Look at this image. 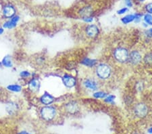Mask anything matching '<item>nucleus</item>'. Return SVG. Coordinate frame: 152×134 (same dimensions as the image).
Listing matches in <instances>:
<instances>
[{
	"instance_id": "b1692460",
	"label": "nucleus",
	"mask_w": 152,
	"mask_h": 134,
	"mask_svg": "<svg viewBox=\"0 0 152 134\" xmlns=\"http://www.w3.org/2000/svg\"><path fill=\"white\" fill-rule=\"evenodd\" d=\"M30 75H31V74L28 71H22L20 73V76L22 77H29Z\"/></svg>"
},
{
	"instance_id": "6e6552de",
	"label": "nucleus",
	"mask_w": 152,
	"mask_h": 134,
	"mask_svg": "<svg viewBox=\"0 0 152 134\" xmlns=\"http://www.w3.org/2000/svg\"><path fill=\"white\" fill-rule=\"evenodd\" d=\"M87 35L90 37H94L99 33V29L97 26L94 25H91L87 27L86 29Z\"/></svg>"
},
{
	"instance_id": "bb28decb",
	"label": "nucleus",
	"mask_w": 152,
	"mask_h": 134,
	"mask_svg": "<svg viewBox=\"0 0 152 134\" xmlns=\"http://www.w3.org/2000/svg\"><path fill=\"white\" fill-rule=\"evenodd\" d=\"M127 11V8H123V9L120 10L119 11H118V14H123L124 13H125Z\"/></svg>"
},
{
	"instance_id": "423d86ee",
	"label": "nucleus",
	"mask_w": 152,
	"mask_h": 134,
	"mask_svg": "<svg viewBox=\"0 0 152 134\" xmlns=\"http://www.w3.org/2000/svg\"><path fill=\"white\" fill-rule=\"evenodd\" d=\"M16 13V10L11 5H7L4 6L3 9V14L6 18H12Z\"/></svg>"
},
{
	"instance_id": "2eb2a0df",
	"label": "nucleus",
	"mask_w": 152,
	"mask_h": 134,
	"mask_svg": "<svg viewBox=\"0 0 152 134\" xmlns=\"http://www.w3.org/2000/svg\"><path fill=\"white\" fill-rule=\"evenodd\" d=\"M6 110L10 114H12L14 112H16V110H18V106H17L16 103L10 102L8 104L7 106H6Z\"/></svg>"
},
{
	"instance_id": "f3484780",
	"label": "nucleus",
	"mask_w": 152,
	"mask_h": 134,
	"mask_svg": "<svg viewBox=\"0 0 152 134\" xmlns=\"http://www.w3.org/2000/svg\"><path fill=\"white\" fill-rule=\"evenodd\" d=\"M82 62V64H83V65L85 66L91 67H93V66L95 65L96 60H91L89 58H85L82 62Z\"/></svg>"
},
{
	"instance_id": "6ab92c4d",
	"label": "nucleus",
	"mask_w": 152,
	"mask_h": 134,
	"mask_svg": "<svg viewBox=\"0 0 152 134\" xmlns=\"http://www.w3.org/2000/svg\"><path fill=\"white\" fill-rule=\"evenodd\" d=\"M7 88L10 91H14V92H19L22 89V88L18 85H10V86H8Z\"/></svg>"
},
{
	"instance_id": "9b49d317",
	"label": "nucleus",
	"mask_w": 152,
	"mask_h": 134,
	"mask_svg": "<svg viewBox=\"0 0 152 134\" xmlns=\"http://www.w3.org/2000/svg\"><path fill=\"white\" fill-rule=\"evenodd\" d=\"M19 20V16H14L11 18V20L4 23V27L6 29H12L16 26L17 22Z\"/></svg>"
},
{
	"instance_id": "f257e3e1",
	"label": "nucleus",
	"mask_w": 152,
	"mask_h": 134,
	"mask_svg": "<svg viewBox=\"0 0 152 134\" xmlns=\"http://www.w3.org/2000/svg\"><path fill=\"white\" fill-rule=\"evenodd\" d=\"M41 116L46 121H52L56 114V110L53 106H45L41 109Z\"/></svg>"
},
{
	"instance_id": "7c9ffc66",
	"label": "nucleus",
	"mask_w": 152,
	"mask_h": 134,
	"mask_svg": "<svg viewBox=\"0 0 152 134\" xmlns=\"http://www.w3.org/2000/svg\"><path fill=\"white\" fill-rule=\"evenodd\" d=\"M4 33V29L2 28H0V35H1Z\"/></svg>"
},
{
	"instance_id": "4468645a",
	"label": "nucleus",
	"mask_w": 152,
	"mask_h": 134,
	"mask_svg": "<svg viewBox=\"0 0 152 134\" xmlns=\"http://www.w3.org/2000/svg\"><path fill=\"white\" fill-rule=\"evenodd\" d=\"M40 88V83L37 79H33L29 83V88L33 91H37Z\"/></svg>"
},
{
	"instance_id": "a211bd4d",
	"label": "nucleus",
	"mask_w": 152,
	"mask_h": 134,
	"mask_svg": "<svg viewBox=\"0 0 152 134\" xmlns=\"http://www.w3.org/2000/svg\"><path fill=\"white\" fill-rule=\"evenodd\" d=\"M134 18H135V17H134V15H127V16H126L124 17V18H122V22H123L124 24H128V23H129L130 22H132V20H134Z\"/></svg>"
},
{
	"instance_id": "9d476101",
	"label": "nucleus",
	"mask_w": 152,
	"mask_h": 134,
	"mask_svg": "<svg viewBox=\"0 0 152 134\" xmlns=\"http://www.w3.org/2000/svg\"><path fill=\"white\" fill-rule=\"evenodd\" d=\"M66 110L69 113L74 114L78 110V106L74 102H70L66 104Z\"/></svg>"
},
{
	"instance_id": "2f4dec72",
	"label": "nucleus",
	"mask_w": 152,
	"mask_h": 134,
	"mask_svg": "<svg viewBox=\"0 0 152 134\" xmlns=\"http://www.w3.org/2000/svg\"><path fill=\"white\" fill-rule=\"evenodd\" d=\"M148 131H149V133H152V128H151V129H149Z\"/></svg>"
},
{
	"instance_id": "0eeeda50",
	"label": "nucleus",
	"mask_w": 152,
	"mask_h": 134,
	"mask_svg": "<svg viewBox=\"0 0 152 134\" xmlns=\"http://www.w3.org/2000/svg\"><path fill=\"white\" fill-rule=\"evenodd\" d=\"M64 84L68 88H72L76 85V79L74 76L70 75H64L62 78Z\"/></svg>"
},
{
	"instance_id": "1a4fd4ad",
	"label": "nucleus",
	"mask_w": 152,
	"mask_h": 134,
	"mask_svg": "<svg viewBox=\"0 0 152 134\" xmlns=\"http://www.w3.org/2000/svg\"><path fill=\"white\" fill-rule=\"evenodd\" d=\"M92 12H93V9L91 6H85L79 11V14L83 19H85L91 17Z\"/></svg>"
},
{
	"instance_id": "cd10ccee",
	"label": "nucleus",
	"mask_w": 152,
	"mask_h": 134,
	"mask_svg": "<svg viewBox=\"0 0 152 134\" xmlns=\"http://www.w3.org/2000/svg\"><path fill=\"white\" fill-rule=\"evenodd\" d=\"M83 20H84L85 22H91V21L93 20V18H91V17H89V18H85V19H83Z\"/></svg>"
},
{
	"instance_id": "c85d7f7f",
	"label": "nucleus",
	"mask_w": 152,
	"mask_h": 134,
	"mask_svg": "<svg viewBox=\"0 0 152 134\" xmlns=\"http://www.w3.org/2000/svg\"><path fill=\"white\" fill-rule=\"evenodd\" d=\"M126 2H127V4L128 6H129V7H131L132 4H131V1H130V0H126Z\"/></svg>"
},
{
	"instance_id": "ddd939ff",
	"label": "nucleus",
	"mask_w": 152,
	"mask_h": 134,
	"mask_svg": "<svg viewBox=\"0 0 152 134\" xmlns=\"http://www.w3.org/2000/svg\"><path fill=\"white\" fill-rule=\"evenodd\" d=\"M85 87L87 89H90V90H95L97 88V84L94 80H91V79H87L85 80L84 83Z\"/></svg>"
},
{
	"instance_id": "5701e85b",
	"label": "nucleus",
	"mask_w": 152,
	"mask_h": 134,
	"mask_svg": "<svg viewBox=\"0 0 152 134\" xmlns=\"http://www.w3.org/2000/svg\"><path fill=\"white\" fill-rule=\"evenodd\" d=\"M145 9H146L147 12H148V13L152 14V3L147 4V5L145 6Z\"/></svg>"
},
{
	"instance_id": "473e14b6",
	"label": "nucleus",
	"mask_w": 152,
	"mask_h": 134,
	"mask_svg": "<svg viewBox=\"0 0 152 134\" xmlns=\"http://www.w3.org/2000/svg\"><path fill=\"white\" fill-rule=\"evenodd\" d=\"M1 65H2V64H1V63H0V68L1 67Z\"/></svg>"
},
{
	"instance_id": "20e7f679",
	"label": "nucleus",
	"mask_w": 152,
	"mask_h": 134,
	"mask_svg": "<svg viewBox=\"0 0 152 134\" xmlns=\"http://www.w3.org/2000/svg\"><path fill=\"white\" fill-rule=\"evenodd\" d=\"M147 112H148V108L145 104L139 103L137 104L135 107H134V113L139 117H145L147 114Z\"/></svg>"
},
{
	"instance_id": "f8f14e48",
	"label": "nucleus",
	"mask_w": 152,
	"mask_h": 134,
	"mask_svg": "<svg viewBox=\"0 0 152 134\" xmlns=\"http://www.w3.org/2000/svg\"><path fill=\"white\" fill-rule=\"evenodd\" d=\"M41 102L42 104H45V105H50L51 103L54 101V98L53 96H51L49 93H45L44 95H43L41 98L40 99Z\"/></svg>"
},
{
	"instance_id": "f03ea898",
	"label": "nucleus",
	"mask_w": 152,
	"mask_h": 134,
	"mask_svg": "<svg viewBox=\"0 0 152 134\" xmlns=\"http://www.w3.org/2000/svg\"><path fill=\"white\" fill-rule=\"evenodd\" d=\"M114 58L118 62H125L128 60V51L125 48H118L116 49L114 53Z\"/></svg>"
},
{
	"instance_id": "393cba45",
	"label": "nucleus",
	"mask_w": 152,
	"mask_h": 134,
	"mask_svg": "<svg viewBox=\"0 0 152 134\" xmlns=\"http://www.w3.org/2000/svg\"><path fill=\"white\" fill-rule=\"evenodd\" d=\"M114 95H108V97H107L106 99H105V101L107 102H112L114 100Z\"/></svg>"
},
{
	"instance_id": "39448f33",
	"label": "nucleus",
	"mask_w": 152,
	"mask_h": 134,
	"mask_svg": "<svg viewBox=\"0 0 152 134\" xmlns=\"http://www.w3.org/2000/svg\"><path fill=\"white\" fill-rule=\"evenodd\" d=\"M141 60V56L140 53L137 51H132L128 56V60L132 65H137L140 62Z\"/></svg>"
},
{
	"instance_id": "dca6fc26",
	"label": "nucleus",
	"mask_w": 152,
	"mask_h": 134,
	"mask_svg": "<svg viewBox=\"0 0 152 134\" xmlns=\"http://www.w3.org/2000/svg\"><path fill=\"white\" fill-rule=\"evenodd\" d=\"M1 64L2 65L4 66V67H8V68H10L12 67V58L10 56H6L4 58L3 60L1 62Z\"/></svg>"
},
{
	"instance_id": "4be33fe9",
	"label": "nucleus",
	"mask_w": 152,
	"mask_h": 134,
	"mask_svg": "<svg viewBox=\"0 0 152 134\" xmlns=\"http://www.w3.org/2000/svg\"><path fill=\"white\" fill-rule=\"evenodd\" d=\"M144 20L147 24L152 25V16L151 14H146L144 16Z\"/></svg>"
},
{
	"instance_id": "c756f323",
	"label": "nucleus",
	"mask_w": 152,
	"mask_h": 134,
	"mask_svg": "<svg viewBox=\"0 0 152 134\" xmlns=\"http://www.w3.org/2000/svg\"><path fill=\"white\" fill-rule=\"evenodd\" d=\"M18 134H31V133H29V132H27V131H20V132L18 133Z\"/></svg>"
},
{
	"instance_id": "412c9836",
	"label": "nucleus",
	"mask_w": 152,
	"mask_h": 134,
	"mask_svg": "<svg viewBox=\"0 0 152 134\" xmlns=\"http://www.w3.org/2000/svg\"><path fill=\"white\" fill-rule=\"evenodd\" d=\"M93 95L96 98H104L107 95V93L103 92V91H98V92L94 93Z\"/></svg>"
},
{
	"instance_id": "a878e982",
	"label": "nucleus",
	"mask_w": 152,
	"mask_h": 134,
	"mask_svg": "<svg viewBox=\"0 0 152 134\" xmlns=\"http://www.w3.org/2000/svg\"><path fill=\"white\" fill-rule=\"evenodd\" d=\"M145 33H146V35L148 36V37H152V28L147 30V31L145 32Z\"/></svg>"
},
{
	"instance_id": "aec40b11",
	"label": "nucleus",
	"mask_w": 152,
	"mask_h": 134,
	"mask_svg": "<svg viewBox=\"0 0 152 134\" xmlns=\"http://www.w3.org/2000/svg\"><path fill=\"white\" fill-rule=\"evenodd\" d=\"M144 61L147 64V65H152V54L151 53H149L145 55V58H144Z\"/></svg>"
},
{
	"instance_id": "72a5a7b5",
	"label": "nucleus",
	"mask_w": 152,
	"mask_h": 134,
	"mask_svg": "<svg viewBox=\"0 0 152 134\" xmlns=\"http://www.w3.org/2000/svg\"><path fill=\"white\" fill-rule=\"evenodd\" d=\"M139 1H144V0H139Z\"/></svg>"
},
{
	"instance_id": "7ed1b4c3",
	"label": "nucleus",
	"mask_w": 152,
	"mask_h": 134,
	"mask_svg": "<svg viewBox=\"0 0 152 134\" xmlns=\"http://www.w3.org/2000/svg\"><path fill=\"white\" fill-rule=\"evenodd\" d=\"M96 72H97V74L99 77L105 79L110 76L111 69L109 66L102 64V65L98 66Z\"/></svg>"
},
{
	"instance_id": "f704fd0d",
	"label": "nucleus",
	"mask_w": 152,
	"mask_h": 134,
	"mask_svg": "<svg viewBox=\"0 0 152 134\" xmlns=\"http://www.w3.org/2000/svg\"><path fill=\"white\" fill-rule=\"evenodd\" d=\"M134 134H138V133H134Z\"/></svg>"
}]
</instances>
